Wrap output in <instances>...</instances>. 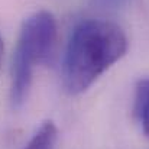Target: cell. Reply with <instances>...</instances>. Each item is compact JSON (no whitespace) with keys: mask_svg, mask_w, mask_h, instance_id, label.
<instances>
[{"mask_svg":"<svg viewBox=\"0 0 149 149\" xmlns=\"http://www.w3.org/2000/svg\"><path fill=\"white\" fill-rule=\"evenodd\" d=\"M127 38L123 29L104 19L80 22L67 44L62 62V84L72 94L90 88L110 67L125 56Z\"/></svg>","mask_w":149,"mask_h":149,"instance_id":"obj_1","label":"cell"},{"mask_svg":"<svg viewBox=\"0 0 149 149\" xmlns=\"http://www.w3.org/2000/svg\"><path fill=\"white\" fill-rule=\"evenodd\" d=\"M58 42V23L48 10H39L25 19L12 61L10 99L20 107L29 94L33 68L47 64L54 56Z\"/></svg>","mask_w":149,"mask_h":149,"instance_id":"obj_2","label":"cell"},{"mask_svg":"<svg viewBox=\"0 0 149 149\" xmlns=\"http://www.w3.org/2000/svg\"><path fill=\"white\" fill-rule=\"evenodd\" d=\"M133 110L141 123L142 132L149 138V78H142L136 84Z\"/></svg>","mask_w":149,"mask_h":149,"instance_id":"obj_3","label":"cell"},{"mask_svg":"<svg viewBox=\"0 0 149 149\" xmlns=\"http://www.w3.org/2000/svg\"><path fill=\"white\" fill-rule=\"evenodd\" d=\"M58 139V127L52 120H47L35 132L23 149H55Z\"/></svg>","mask_w":149,"mask_h":149,"instance_id":"obj_4","label":"cell"},{"mask_svg":"<svg viewBox=\"0 0 149 149\" xmlns=\"http://www.w3.org/2000/svg\"><path fill=\"white\" fill-rule=\"evenodd\" d=\"M3 51H4V47H3V41L0 38V67H1V61H3Z\"/></svg>","mask_w":149,"mask_h":149,"instance_id":"obj_5","label":"cell"}]
</instances>
